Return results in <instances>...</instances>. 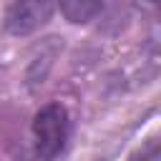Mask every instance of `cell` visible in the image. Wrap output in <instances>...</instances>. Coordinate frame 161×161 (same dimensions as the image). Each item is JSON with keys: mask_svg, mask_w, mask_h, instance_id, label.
I'll return each mask as SVG.
<instances>
[{"mask_svg": "<svg viewBox=\"0 0 161 161\" xmlns=\"http://www.w3.org/2000/svg\"><path fill=\"white\" fill-rule=\"evenodd\" d=\"M58 5H60V13L68 23L83 25L101 13L103 0H58Z\"/></svg>", "mask_w": 161, "mask_h": 161, "instance_id": "obj_3", "label": "cell"}, {"mask_svg": "<svg viewBox=\"0 0 161 161\" xmlns=\"http://www.w3.org/2000/svg\"><path fill=\"white\" fill-rule=\"evenodd\" d=\"M35 136V153L40 161H53L68 138V113L60 103H48L35 113L33 121Z\"/></svg>", "mask_w": 161, "mask_h": 161, "instance_id": "obj_1", "label": "cell"}, {"mask_svg": "<svg viewBox=\"0 0 161 161\" xmlns=\"http://www.w3.org/2000/svg\"><path fill=\"white\" fill-rule=\"evenodd\" d=\"M53 15V0H13L5 10V30L10 35H30L40 30Z\"/></svg>", "mask_w": 161, "mask_h": 161, "instance_id": "obj_2", "label": "cell"}, {"mask_svg": "<svg viewBox=\"0 0 161 161\" xmlns=\"http://www.w3.org/2000/svg\"><path fill=\"white\" fill-rule=\"evenodd\" d=\"M136 5H138V8H141V5H143V8H153L156 0H136Z\"/></svg>", "mask_w": 161, "mask_h": 161, "instance_id": "obj_5", "label": "cell"}, {"mask_svg": "<svg viewBox=\"0 0 161 161\" xmlns=\"http://www.w3.org/2000/svg\"><path fill=\"white\" fill-rule=\"evenodd\" d=\"M158 158V146H156V141H151L143 151H136L133 156H131V161H156Z\"/></svg>", "mask_w": 161, "mask_h": 161, "instance_id": "obj_4", "label": "cell"}]
</instances>
